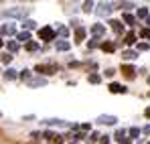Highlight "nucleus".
Here are the masks:
<instances>
[{
	"mask_svg": "<svg viewBox=\"0 0 150 144\" xmlns=\"http://www.w3.org/2000/svg\"><path fill=\"white\" fill-rule=\"evenodd\" d=\"M28 14V8H10V10H2L0 16L2 18H21Z\"/></svg>",
	"mask_w": 150,
	"mask_h": 144,
	"instance_id": "f257e3e1",
	"label": "nucleus"
},
{
	"mask_svg": "<svg viewBox=\"0 0 150 144\" xmlns=\"http://www.w3.org/2000/svg\"><path fill=\"white\" fill-rule=\"evenodd\" d=\"M39 37H41L43 41H51V39H55V31L49 28V26H45V28L39 31Z\"/></svg>",
	"mask_w": 150,
	"mask_h": 144,
	"instance_id": "f03ea898",
	"label": "nucleus"
},
{
	"mask_svg": "<svg viewBox=\"0 0 150 144\" xmlns=\"http://www.w3.org/2000/svg\"><path fill=\"white\" fill-rule=\"evenodd\" d=\"M110 12H112V4H105V2H103V4L98 6V14H100V16H108Z\"/></svg>",
	"mask_w": 150,
	"mask_h": 144,
	"instance_id": "7ed1b4c3",
	"label": "nucleus"
},
{
	"mask_svg": "<svg viewBox=\"0 0 150 144\" xmlns=\"http://www.w3.org/2000/svg\"><path fill=\"white\" fill-rule=\"evenodd\" d=\"M98 122H100V124H105V126H112V124H116V116H100V118H98Z\"/></svg>",
	"mask_w": 150,
	"mask_h": 144,
	"instance_id": "20e7f679",
	"label": "nucleus"
},
{
	"mask_svg": "<svg viewBox=\"0 0 150 144\" xmlns=\"http://www.w3.org/2000/svg\"><path fill=\"white\" fill-rule=\"evenodd\" d=\"M122 73H124L126 77H130V79H132V77H134V73H136V69H134L132 65H122Z\"/></svg>",
	"mask_w": 150,
	"mask_h": 144,
	"instance_id": "39448f33",
	"label": "nucleus"
},
{
	"mask_svg": "<svg viewBox=\"0 0 150 144\" xmlns=\"http://www.w3.org/2000/svg\"><path fill=\"white\" fill-rule=\"evenodd\" d=\"M110 92H112V94H124L126 87L120 85V83H112V85H110Z\"/></svg>",
	"mask_w": 150,
	"mask_h": 144,
	"instance_id": "423d86ee",
	"label": "nucleus"
},
{
	"mask_svg": "<svg viewBox=\"0 0 150 144\" xmlns=\"http://www.w3.org/2000/svg\"><path fill=\"white\" fill-rule=\"evenodd\" d=\"M26 83H28L30 87H39V85H45L47 79H26Z\"/></svg>",
	"mask_w": 150,
	"mask_h": 144,
	"instance_id": "0eeeda50",
	"label": "nucleus"
},
{
	"mask_svg": "<svg viewBox=\"0 0 150 144\" xmlns=\"http://www.w3.org/2000/svg\"><path fill=\"white\" fill-rule=\"evenodd\" d=\"M91 33H93L96 37H101V35L105 33V28H103L101 24H93V26H91Z\"/></svg>",
	"mask_w": 150,
	"mask_h": 144,
	"instance_id": "6e6552de",
	"label": "nucleus"
},
{
	"mask_svg": "<svg viewBox=\"0 0 150 144\" xmlns=\"http://www.w3.org/2000/svg\"><path fill=\"white\" fill-rule=\"evenodd\" d=\"M2 33L4 35H14L16 33V26L14 24H6V26H2Z\"/></svg>",
	"mask_w": 150,
	"mask_h": 144,
	"instance_id": "1a4fd4ad",
	"label": "nucleus"
},
{
	"mask_svg": "<svg viewBox=\"0 0 150 144\" xmlns=\"http://www.w3.org/2000/svg\"><path fill=\"white\" fill-rule=\"evenodd\" d=\"M49 126H67V122H63V120H57V118H51V120H45Z\"/></svg>",
	"mask_w": 150,
	"mask_h": 144,
	"instance_id": "9d476101",
	"label": "nucleus"
},
{
	"mask_svg": "<svg viewBox=\"0 0 150 144\" xmlns=\"http://www.w3.org/2000/svg\"><path fill=\"white\" fill-rule=\"evenodd\" d=\"M110 24H112V28H114V31H116L118 35H120V33L124 31V26H122V23H120V21H112Z\"/></svg>",
	"mask_w": 150,
	"mask_h": 144,
	"instance_id": "9b49d317",
	"label": "nucleus"
},
{
	"mask_svg": "<svg viewBox=\"0 0 150 144\" xmlns=\"http://www.w3.org/2000/svg\"><path fill=\"white\" fill-rule=\"evenodd\" d=\"M75 39H77V43H81L85 39V28H77L75 31Z\"/></svg>",
	"mask_w": 150,
	"mask_h": 144,
	"instance_id": "f8f14e48",
	"label": "nucleus"
},
{
	"mask_svg": "<svg viewBox=\"0 0 150 144\" xmlns=\"http://www.w3.org/2000/svg\"><path fill=\"white\" fill-rule=\"evenodd\" d=\"M57 49H59V51H67V49H69V43H67V41H59V43H57Z\"/></svg>",
	"mask_w": 150,
	"mask_h": 144,
	"instance_id": "ddd939ff",
	"label": "nucleus"
},
{
	"mask_svg": "<svg viewBox=\"0 0 150 144\" xmlns=\"http://www.w3.org/2000/svg\"><path fill=\"white\" fill-rule=\"evenodd\" d=\"M101 49H103V51H108V53H112V51L116 49V45H114V43H103V45H101Z\"/></svg>",
	"mask_w": 150,
	"mask_h": 144,
	"instance_id": "4468645a",
	"label": "nucleus"
},
{
	"mask_svg": "<svg viewBox=\"0 0 150 144\" xmlns=\"http://www.w3.org/2000/svg\"><path fill=\"white\" fill-rule=\"evenodd\" d=\"M138 55L134 53V51H124V59H136Z\"/></svg>",
	"mask_w": 150,
	"mask_h": 144,
	"instance_id": "2eb2a0df",
	"label": "nucleus"
},
{
	"mask_svg": "<svg viewBox=\"0 0 150 144\" xmlns=\"http://www.w3.org/2000/svg\"><path fill=\"white\" fill-rule=\"evenodd\" d=\"M134 41H136V35H134V33H130V35H126V43H128V45H132Z\"/></svg>",
	"mask_w": 150,
	"mask_h": 144,
	"instance_id": "dca6fc26",
	"label": "nucleus"
},
{
	"mask_svg": "<svg viewBox=\"0 0 150 144\" xmlns=\"http://www.w3.org/2000/svg\"><path fill=\"white\" fill-rule=\"evenodd\" d=\"M4 77H6V79H14V77H16V71H12V69H8V71L4 73Z\"/></svg>",
	"mask_w": 150,
	"mask_h": 144,
	"instance_id": "f3484780",
	"label": "nucleus"
},
{
	"mask_svg": "<svg viewBox=\"0 0 150 144\" xmlns=\"http://www.w3.org/2000/svg\"><path fill=\"white\" fill-rule=\"evenodd\" d=\"M138 16H140V18H146V16H148V10H146V8H138Z\"/></svg>",
	"mask_w": 150,
	"mask_h": 144,
	"instance_id": "a211bd4d",
	"label": "nucleus"
},
{
	"mask_svg": "<svg viewBox=\"0 0 150 144\" xmlns=\"http://www.w3.org/2000/svg\"><path fill=\"white\" fill-rule=\"evenodd\" d=\"M10 61H12V55L10 53H4L2 55V63H10Z\"/></svg>",
	"mask_w": 150,
	"mask_h": 144,
	"instance_id": "6ab92c4d",
	"label": "nucleus"
},
{
	"mask_svg": "<svg viewBox=\"0 0 150 144\" xmlns=\"http://www.w3.org/2000/svg\"><path fill=\"white\" fill-rule=\"evenodd\" d=\"M124 23H128V24H134L136 21H134V16H132V14H124Z\"/></svg>",
	"mask_w": 150,
	"mask_h": 144,
	"instance_id": "aec40b11",
	"label": "nucleus"
},
{
	"mask_svg": "<svg viewBox=\"0 0 150 144\" xmlns=\"http://www.w3.org/2000/svg\"><path fill=\"white\" fill-rule=\"evenodd\" d=\"M124 136H126L124 130H118V134H116V140H118V142H122V140H124Z\"/></svg>",
	"mask_w": 150,
	"mask_h": 144,
	"instance_id": "412c9836",
	"label": "nucleus"
},
{
	"mask_svg": "<svg viewBox=\"0 0 150 144\" xmlns=\"http://www.w3.org/2000/svg\"><path fill=\"white\" fill-rule=\"evenodd\" d=\"M23 26H25V28H35V21H25Z\"/></svg>",
	"mask_w": 150,
	"mask_h": 144,
	"instance_id": "4be33fe9",
	"label": "nucleus"
},
{
	"mask_svg": "<svg viewBox=\"0 0 150 144\" xmlns=\"http://www.w3.org/2000/svg\"><path fill=\"white\" fill-rule=\"evenodd\" d=\"M8 49H10V51H18V43L10 41V43H8Z\"/></svg>",
	"mask_w": 150,
	"mask_h": 144,
	"instance_id": "5701e85b",
	"label": "nucleus"
},
{
	"mask_svg": "<svg viewBox=\"0 0 150 144\" xmlns=\"http://www.w3.org/2000/svg\"><path fill=\"white\" fill-rule=\"evenodd\" d=\"M37 43H26V51H37Z\"/></svg>",
	"mask_w": 150,
	"mask_h": 144,
	"instance_id": "b1692460",
	"label": "nucleus"
},
{
	"mask_svg": "<svg viewBox=\"0 0 150 144\" xmlns=\"http://www.w3.org/2000/svg\"><path fill=\"white\" fill-rule=\"evenodd\" d=\"M89 81L91 83H100L101 79H100V75H89Z\"/></svg>",
	"mask_w": 150,
	"mask_h": 144,
	"instance_id": "393cba45",
	"label": "nucleus"
},
{
	"mask_svg": "<svg viewBox=\"0 0 150 144\" xmlns=\"http://www.w3.org/2000/svg\"><path fill=\"white\" fill-rule=\"evenodd\" d=\"M59 35H61V37H67V35H69V31H67L65 26H61V28H59Z\"/></svg>",
	"mask_w": 150,
	"mask_h": 144,
	"instance_id": "a878e982",
	"label": "nucleus"
},
{
	"mask_svg": "<svg viewBox=\"0 0 150 144\" xmlns=\"http://www.w3.org/2000/svg\"><path fill=\"white\" fill-rule=\"evenodd\" d=\"M138 134H140V130H138V128H132V130H130V136H132V138H136Z\"/></svg>",
	"mask_w": 150,
	"mask_h": 144,
	"instance_id": "bb28decb",
	"label": "nucleus"
},
{
	"mask_svg": "<svg viewBox=\"0 0 150 144\" xmlns=\"http://www.w3.org/2000/svg\"><path fill=\"white\" fill-rule=\"evenodd\" d=\"M18 39H21V41H28V33H21Z\"/></svg>",
	"mask_w": 150,
	"mask_h": 144,
	"instance_id": "cd10ccee",
	"label": "nucleus"
},
{
	"mask_svg": "<svg viewBox=\"0 0 150 144\" xmlns=\"http://www.w3.org/2000/svg\"><path fill=\"white\" fill-rule=\"evenodd\" d=\"M142 37H144V39H150V28H144V31H142Z\"/></svg>",
	"mask_w": 150,
	"mask_h": 144,
	"instance_id": "c85d7f7f",
	"label": "nucleus"
},
{
	"mask_svg": "<svg viewBox=\"0 0 150 144\" xmlns=\"http://www.w3.org/2000/svg\"><path fill=\"white\" fill-rule=\"evenodd\" d=\"M91 6H93L91 2H85V4H83V10H87V12H89V10H91Z\"/></svg>",
	"mask_w": 150,
	"mask_h": 144,
	"instance_id": "c756f323",
	"label": "nucleus"
},
{
	"mask_svg": "<svg viewBox=\"0 0 150 144\" xmlns=\"http://www.w3.org/2000/svg\"><path fill=\"white\" fill-rule=\"evenodd\" d=\"M138 49H140V51H148V45H146V43H140Z\"/></svg>",
	"mask_w": 150,
	"mask_h": 144,
	"instance_id": "7c9ffc66",
	"label": "nucleus"
},
{
	"mask_svg": "<svg viewBox=\"0 0 150 144\" xmlns=\"http://www.w3.org/2000/svg\"><path fill=\"white\" fill-rule=\"evenodd\" d=\"M93 47H98V39H93V41L89 43V49H93Z\"/></svg>",
	"mask_w": 150,
	"mask_h": 144,
	"instance_id": "2f4dec72",
	"label": "nucleus"
},
{
	"mask_svg": "<svg viewBox=\"0 0 150 144\" xmlns=\"http://www.w3.org/2000/svg\"><path fill=\"white\" fill-rule=\"evenodd\" d=\"M110 142V138H108V136H101V144H108Z\"/></svg>",
	"mask_w": 150,
	"mask_h": 144,
	"instance_id": "473e14b6",
	"label": "nucleus"
},
{
	"mask_svg": "<svg viewBox=\"0 0 150 144\" xmlns=\"http://www.w3.org/2000/svg\"><path fill=\"white\" fill-rule=\"evenodd\" d=\"M144 114H146V118H150V108H146V112H144Z\"/></svg>",
	"mask_w": 150,
	"mask_h": 144,
	"instance_id": "72a5a7b5",
	"label": "nucleus"
},
{
	"mask_svg": "<svg viewBox=\"0 0 150 144\" xmlns=\"http://www.w3.org/2000/svg\"><path fill=\"white\" fill-rule=\"evenodd\" d=\"M0 47H2V41H0Z\"/></svg>",
	"mask_w": 150,
	"mask_h": 144,
	"instance_id": "f704fd0d",
	"label": "nucleus"
},
{
	"mask_svg": "<svg viewBox=\"0 0 150 144\" xmlns=\"http://www.w3.org/2000/svg\"><path fill=\"white\" fill-rule=\"evenodd\" d=\"M148 81H150V77H148Z\"/></svg>",
	"mask_w": 150,
	"mask_h": 144,
	"instance_id": "c9c22d12",
	"label": "nucleus"
}]
</instances>
